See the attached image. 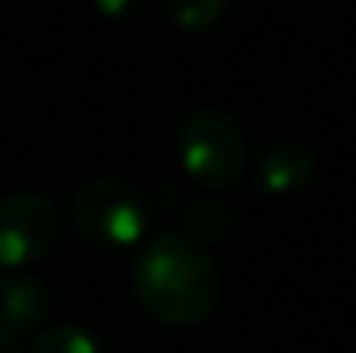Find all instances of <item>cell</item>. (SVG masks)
I'll use <instances>...</instances> for the list:
<instances>
[{
  "instance_id": "cell-3",
  "label": "cell",
  "mask_w": 356,
  "mask_h": 353,
  "mask_svg": "<svg viewBox=\"0 0 356 353\" xmlns=\"http://www.w3.org/2000/svg\"><path fill=\"white\" fill-rule=\"evenodd\" d=\"M180 163L201 187H236L245 173V139L225 111L201 108L180 128Z\"/></svg>"
},
{
  "instance_id": "cell-7",
  "label": "cell",
  "mask_w": 356,
  "mask_h": 353,
  "mask_svg": "<svg viewBox=\"0 0 356 353\" xmlns=\"http://www.w3.org/2000/svg\"><path fill=\"white\" fill-rule=\"evenodd\" d=\"M232 219H229V208L215 198H204V201H194L187 208V222H184V235L194 239L197 246H211V242H222L229 233Z\"/></svg>"
},
{
  "instance_id": "cell-4",
  "label": "cell",
  "mask_w": 356,
  "mask_h": 353,
  "mask_svg": "<svg viewBox=\"0 0 356 353\" xmlns=\"http://www.w3.org/2000/svg\"><path fill=\"white\" fill-rule=\"evenodd\" d=\"M59 235V215L45 194L14 191L0 198V267L17 270L52 249Z\"/></svg>"
},
{
  "instance_id": "cell-11",
  "label": "cell",
  "mask_w": 356,
  "mask_h": 353,
  "mask_svg": "<svg viewBox=\"0 0 356 353\" xmlns=\"http://www.w3.org/2000/svg\"><path fill=\"white\" fill-rule=\"evenodd\" d=\"M0 353H21L17 340H14L10 333H3V329H0Z\"/></svg>"
},
{
  "instance_id": "cell-8",
  "label": "cell",
  "mask_w": 356,
  "mask_h": 353,
  "mask_svg": "<svg viewBox=\"0 0 356 353\" xmlns=\"http://www.w3.org/2000/svg\"><path fill=\"white\" fill-rule=\"evenodd\" d=\"M229 0H166V14L184 31H208L222 21Z\"/></svg>"
},
{
  "instance_id": "cell-2",
  "label": "cell",
  "mask_w": 356,
  "mask_h": 353,
  "mask_svg": "<svg viewBox=\"0 0 356 353\" xmlns=\"http://www.w3.org/2000/svg\"><path fill=\"white\" fill-rule=\"evenodd\" d=\"M73 226L90 246L124 249L149 229L145 198L121 177H97L73 198Z\"/></svg>"
},
{
  "instance_id": "cell-5",
  "label": "cell",
  "mask_w": 356,
  "mask_h": 353,
  "mask_svg": "<svg viewBox=\"0 0 356 353\" xmlns=\"http://www.w3.org/2000/svg\"><path fill=\"white\" fill-rule=\"evenodd\" d=\"M49 288L31 277V274H3L0 277V329L17 336V333H35L49 319Z\"/></svg>"
},
{
  "instance_id": "cell-6",
  "label": "cell",
  "mask_w": 356,
  "mask_h": 353,
  "mask_svg": "<svg viewBox=\"0 0 356 353\" xmlns=\"http://www.w3.org/2000/svg\"><path fill=\"white\" fill-rule=\"evenodd\" d=\"M315 180V156L301 142H277L256 163V184L263 194H298Z\"/></svg>"
},
{
  "instance_id": "cell-9",
  "label": "cell",
  "mask_w": 356,
  "mask_h": 353,
  "mask_svg": "<svg viewBox=\"0 0 356 353\" xmlns=\"http://www.w3.org/2000/svg\"><path fill=\"white\" fill-rule=\"evenodd\" d=\"M31 353H101V347L80 326H52V329L38 333Z\"/></svg>"
},
{
  "instance_id": "cell-10",
  "label": "cell",
  "mask_w": 356,
  "mask_h": 353,
  "mask_svg": "<svg viewBox=\"0 0 356 353\" xmlns=\"http://www.w3.org/2000/svg\"><path fill=\"white\" fill-rule=\"evenodd\" d=\"M94 3H97V10L108 14V17H124V14H131L142 0H94Z\"/></svg>"
},
{
  "instance_id": "cell-1",
  "label": "cell",
  "mask_w": 356,
  "mask_h": 353,
  "mask_svg": "<svg viewBox=\"0 0 356 353\" xmlns=\"http://www.w3.org/2000/svg\"><path fill=\"white\" fill-rule=\"evenodd\" d=\"M135 298L163 326L204 322L222 295V277L204 246L184 233L156 235L135 260Z\"/></svg>"
}]
</instances>
